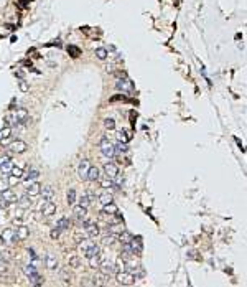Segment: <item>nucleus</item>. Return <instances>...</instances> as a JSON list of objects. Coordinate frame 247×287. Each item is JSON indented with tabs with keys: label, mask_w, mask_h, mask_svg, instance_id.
<instances>
[{
	"label": "nucleus",
	"mask_w": 247,
	"mask_h": 287,
	"mask_svg": "<svg viewBox=\"0 0 247 287\" xmlns=\"http://www.w3.org/2000/svg\"><path fill=\"white\" fill-rule=\"evenodd\" d=\"M99 147H101V154H102L106 159L115 157V147H114V144L109 142L107 135H102V139L99 140Z\"/></svg>",
	"instance_id": "nucleus-1"
},
{
	"label": "nucleus",
	"mask_w": 247,
	"mask_h": 287,
	"mask_svg": "<svg viewBox=\"0 0 247 287\" xmlns=\"http://www.w3.org/2000/svg\"><path fill=\"white\" fill-rule=\"evenodd\" d=\"M115 280H117L119 285H132V284H135L137 277L129 271H117L115 272Z\"/></svg>",
	"instance_id": "nucleus-2"
},
{
	"label": "nucleus",
	"mask_w": 247,
	"mask_h": 287,
	"mask_svg": "<svg viewBox=\"0 0 247 287\" xmlns=\"http://www.w3.org/2000/svg\"><path fill=\"white\" fill-rule=\"evenodd\" d=\"M28 149V145H27V142L25 140H20V139H17V140H13L8 145V150L12 152V154H23L25 150Z\"/></svg>",
	"instance_id": "nucleus-3"
},
{
	"label": "nucleus",
	"mask_w": 247,
	"mask_h": 287,
	"mask_svg": "<svg viewBox=\"0 0 247 287\" xmlns=\"http://www.w3.org/2000/svg\"><path fill=\"white\" fill-rule=\"evenodd\" d=\"M99 269H101L104 274H107V276H110V274L117 272L115 263H114V261H110V259H104V261H101V264H99Z\"/></svg>",
	"instance_id": "nucleus-4"
},
{
	"label": "nucleus",
	"mask_w": 247,
	"mask_h": 287,
	"mask_svg": "<svg viewBox=\"0 0 247 287\" xmlns=\"http://www.w3.org/2000/svg\"><path fill=\"white\" fill-rule=\"evenodd\" d=\"M89 167H91V162L87 159H84V160L79 162V165H77V177H79L81 180H87Z\"/></svg>",
	"instance_id": "nucleus-5"
},
{
	"label": "nucleus",
	"mask_w": 247,
	"mask_h": 287,
	"mask_svg": "<svg viewBox=\"0 0 247 287\" xmlns=\"http://www.w3.org/2000/svg\"><path fill=\"white\" fill-rule=\"evenodd\" d=\"M41 213H43V216H53V214L56 213V203H53L51 200H48V201L43 200Z\"/></svg>",
	"instance_id": "nucleus-6"
},
{
	"label": "nucleus",
	"mask_w": 247,
	"mask_h": 287,
	"mask_svg": "<svg viewBox=\"0 0 247 287\" xmlns=\"http://www.w3.org/2000/svg\"><path fill=\"white\" fill-rule=\"evenodd\" d=\"M0 238L3 239V243H18L17 234H15V228H7V230H3Z\"/></svg>",
	"instance_id": "nucleus-7"
},
{
	"label": "nucleus",
	"mask_w": 247,
	"mask_h": 287,
	"mask_svg": "<svg viewBox=\"0 0 247 287\" xmlns=\"http://www.w3.org/2000/svg\"><path fill=\"white\" fill-rule=\"evenodd\" d=\"M104 173H106V177L112 180L117 173H119V167H117L114 162H107V164H104Z\"/></svg>",
	"instance_id": "nucleus-8"
},
{
	"label": "nucleus",
	"mask_w": 247,
	"mask_h": 287,
	"mask_svg": "<svg viewBox=\"0 0 247 287\" xmlns=\"http://www.w3.org/2000/svg\"><path fill=\"white\" fill-rule=\"evenodd\" d=\"M127 244H129V247H130V252L132 254H140L142 249H144V244H142V239L140 238H132Z\"/></svg>",
	"instance_id": "nucleus-9"
},
{
	"label": "nucleus",
	"mask_w": 247,
	"mask_h": 287,
	"mask_svg": "<svg viewBox=\"0 0 247 287\" xmlns=\"http://www.w3.org/2000/svg\"><path fill=\"white\" fill-rule=\"evenodd\" d=\"M73 214H74V218H77L79 221H84L87 218V208L82 206V205H76L73 208Z\"/></svg>",
	"instance_id": "nucleus-10"
},
{
	"label": "nucleus",
	"mask_w": 247,
	"mask_h": 287,
	"mask_svg": "<svg viewBox=\"0 0 247 287\" xmlns=\"http://www.w3.org/2000/svg\"><path fill=\"white\" fill-rule=\"evenodd\" d=\"M94 200H96V195H94L92 192H91V190H89V192H84V193L81 195V197H79V205H82V206H86V208H87V206H89L91 203H92Z\"/></svg>",
	"instance_id": "nucleus-11"
},
{
	"label": "nucleus",
	"mask_w": 247,
	"mask_h": 287,
	"mask_svg": "<svg viewBox=\"0 0 247 287\" xmlns=\"http://www.w3.org/2000/svg\"><path fill=\"white\" fill-rule=\"evenodd\" d=\"M0 197H2V200H3L7 205L17 203V200H18V198H17V195H15L13 192H12L10 188H7V190H3L2 193H0Z\"/></svg>",
	"instance_id": "nucleus-12"
},
{
	"label": "nucleus",
	"mask_w": 247,
	"mask_h": 287,
	"mask_svg": "<svg viewBox=\"0 0 247 287\" xmlns=\"http://www.w3.org/2000/svg\"><path fill=\"white\" fill-rule=\"evenodd\" d=\"M13 117H15V122L17 124L27 122L28 121V111L25 109V107H20V109H17L15 112H13Z\"/></svg>",
	"instance_id": "nucleus-13"
},
{
	"label": "nucleus",
	"mask_w": 247,
	"mask_h": 287,
	"mask_svg": "<svg viewBox=\"0 0 247 287\" xmlns=\"http://www.w3.org/2000/svg\"><path fill=\"white\" fill-rule=\"evenodd\" d=\"M82 228H84V231H86V234H87V238H89V239H91V238H96V236H99V233H101L99 226H97L96 223L86 225V226H82Z\"/></svg>",
	"instance_id": "nucleus-14"
},
{
	"label": "nucleus",
	"mask_w": 247,
	"mask_h": 287,
	"mask_svg": "<svg viewBox=\"0 0 247 287\" xmlns=\"http://www.w3.org/2000/svg\"><path fill=\"white\" fill-rule=\"evenodd\" d=\"M40 190H41V185L38 183L36 180L27 183V195H30V197H36V195H40Z\"/></svg>",
	"instance_id": "nucleus-15"
},
{
	"label": "nucleus",
	"mask_w": 247,
	"mask_h": 287,
	"mask_svg": "<svg viewBox=\"0 0 247 287\" xmlns=\"http://www.w3.org/2000/svg\"><path fill=\"white\" fill-rule=\"evenodd\" d=\"M102 213H104V214H109V216H119V208H117L115 203H112V201H110V203L104 205Z\"/></svg>",
	"instance_id": "nucleus-16"
},
{
	"label": "nucleus",
	"mask_w": 247,
	"mask_h": 287,
	"mask_svg": "<svg viewBox=\"0 0 247 287\" xmlns=\"http://www.w3.org/2000/svg\"><path fill=\"white\" fill-rule=\"evenodd\" d=\"M40 195L43 197V200H45V201H48V200H53V197H55V188H53V187H50V185H46V187H41Z\"/></svg>",
	"instance_id": "nucleus-17"
},
{
	"label": "nucleus",
	"mask_w": 247,
	"mask_h": 287,
	"mask_svg": "<svg viewBox=\"0 0 247 287\" xmlns=\"http://www.w3.org/2000/svg\"><path fill=\"white\" fill-rule=\"evenodd\" d=\"M15 234H17V239H18V241H23V239H27V238L30 236V228L20 225V226H18L17 230H15Z\"/></svg>",
	"instance_id": "nucleus-18"
},
{
	"label": "nucleus",
	"mask_w": 247,
	"mask_h": 287,
	"mask_svg": "<svg viewBox=\"0 0 247 287\" xmlns=\"http://www.w3.org/2000/svg\"><path fill=\"white\" fill-rule=\"evenodd\" d=\"M130 139H132V132L129 129H122V130H119L117 132V140L119 142H130Z\"/></svg>",
	"instance_id": "nucleus-19"
},
{
	"label": "nucleus",
	"mask_w": 247,
	"mask_h": 287,
	"mask_svg": "<svg viewBox=\"0 0 247 287\" xmlns=\"http://www.w3.org/2000/svg\"><path fill=\"white\" fill-rule=\"evenodd\" d=\"M45 264L50 271H55L58 269V259L53 256V254H46V257H45Z\"/></svg>",
	"instance_id": "nucleus-20"
},
{
	"label": "nucleus",
	"mask_w": 247,
	"mask_h": 287,
	"mask_svg": "<svg viewBox=\"0 0 247 287\" xmlns=\"http://www.w3.org/2000/svg\"><path fill=\"white\" fill-rule=\"evenodd\" d=\"M10 175H12V177H15V178H18V180H22L25 177L23 165H13V167H12V170H10Z\"/></svg>",
	"instance_id": "nucleus-21"
},
{
	"label": "nucleus",
	"mask_w": 247,
	"mask_h": 287,
	"mask_svg": "<svg viewBox=\"0 0 247 287\" xmlns=\"http://www.w3.org/2000/svg\"><path fill=\"white\" fill-rule=\"evenodd\" d=\"M117 88H119L122 93H132V91H134V84L129 81V79H125V81L120 79L119 83H117Z\"/></svg>",
	"instance_id": "nucleus-22"
},
{
	"label": "nucleus",
	"mask_w": 247,
	"mask_h": 287,
	"mask_svg": "<svg viewBox=\"0 0 247 287\" xmlns=\"http://www.w3.org/2000/svg\"><path fill=\"white\" fill-rule=\"evenodd\" d=\"M107 274H104V272H101V274H96V277L92 279V285H107Z\"/></svg>",
	"instance_id": "nucleus-23"
},
{
	"label": "nucleus",
	"mask_w": 247,
	"mask_h": 287,
	"mask_svg": "<svg viewBox=\"0 0 247 287\" xmlns=\"http://www.w3.org/2000/svg\"><path fill=\"white\" fill-rule=\"evenodd\" d=\"M99 178H101V175H99V168L91 165V167H89V172H87V180H91V181H97Z\"/></svg>",
	"instance_id": "nucleus-24"
},
{
	"label": "nucleus",
	"mask_w": 247,
	"mask_h": 287,
	"mask_svg": "<svg viewBox=\"0 0 247 287\" xmlns=\"http://www.w3.org/2000/svg\"><path fill=\"white\" fill-rule=\"evenodd\" d=\"M71 226V219L69 218H66V216H63V218H60L58 219V223H56V228L60 231H64V230H68V228Z\"/></svg>",
	"instance_id": "nucleus-25"
},
{
	"label": "nucleus",
	"mask_w": 247,
	"mask_h": 287,
	"mask_svg": "<svg viewBox=\"0 0 247 287\" xmlns=\"http://www.w3.org/2000/svg\"><path fill=\"white\" fill-rule=\"evenodd\" d=\"M97 254H101V247L97 246V244H91L89 247H87V251L82 254V256H86V257H91V256H97Z\"/></svg>",
	"instance_id": "nucleus-26"
},
{
	"label": "nucleus",
	"mask_w": 247,
	"mask_h": 287,
	"mask_svg": "<svg viewBox=\"0 0 247 287\" xmlns=\"http://www.w3.org/2000/svg\"><path fill=\"white\" fill-rule=\"evenodd\" d=\"M107 231H109L110 234H115V236H119V234L124 231V225H122V223H114V225H110V226L107 228Z\"/></svg>",
	"instance_id": "nucleus-27"
},
{
	"label": "nucleus",
	"mask_w": 247,
	"mask_h": 287,
	"mask_svg": "<svg viewBox=\"0 0 247 287\" xmlns=\"http://www.w3.org/2000/svg\"><path fill=\"white\" fill-rule=\"evenodd\" d=\"M97 181H101V187H102V188H106V190H109V188H117V185H115L110 178H107V177H106V178H102V180L99 178Z\"/></svg>",
	"instance_id": "nucleus-28"
},
{
	"label": "nucleus",
	"mask_w": 247,
	"mask_h": 287,
	"mask_svg": "<svg viewBox=\"0 0 247 287\" xmlns=\"http://www.w3.org/2000/svg\"><path fill=\"white\" fill-rule=\"evenodd\" d=\"M89 259V266L92 267V269H99V264H101V254H97V256H91L87 257Z\"/></svg>",
	"instance_id": "nucleus-29"
},
{
	"label": "nucleus",
	"mask_w": 247,
	"mask_h": 287,
	"mask_svg": "<svg viewBox=\"0 0 247 287\" xmlns=\"http://www.w3.org/2000/svg\"><path fill=\"white\" fill-rule=\"evenodd\" d=\"M12 135V127L10 126H5L2 130H0V142H3L5 139H8Z\"/></svg>",
	"instance_id": "nucleus-30"
},
{
	"label": "nucleus",
	"mask_w": 247,
	"mask_h": 287,
	"mask_svg": "<svg viewBox=\"0 0 247 287\" xmlns=\"http://www.w3.org/2000/svg\"><path fill=\"white\" fill-rule=\"evenodd\" d=\"M99 201L102 205H107V203H110L112 201V193H109V192H104V193H101L99 195Z\"/></svg>",
	"instance_id": "nucleus-31"
},
{
	"label": "nucleus",
	"mask_w": 247,
	"mask_h": 287,
	"mask_svg": "<svg viewBox=\"0 0 247 287\" xmlns=\"http://www.w3.org/2000/svg\"><path fill=\"white\" fill-rule=\"evenodd\" d=\"M33 205V201H31V197L30 195H25V197L20 198V208H28Z\"/></svg>",
	"instance_id": "nucleus-32"
},
{
	"label": "nucleus",
	"mask_w": 247,
	"mask_h": 287,
	"mask_svg": "<svg viewBox=\"0 0 247 287\" xmlns=\"http://www.w3.org/2000/svg\"><path fill=\"white\" fill-rule=\"evenodd\" d=\"M114 147H115V155H117V154H125L127 149H129L125 142H119V144H117V145H114Z\"/></svg>",
	"instance_id": "nucleus-33"
},
{
	"label": "nucleus",
	"mask_w": 247,
	"mask_h": 287,
	"mask_svg": "<svg viewBox=\"0 0 247 287\" xmlns=\"http://www.w3.org/2000/svg\"><path fill=\"white\" fill-rule=\"evenodd\" d=\"M38 177H40V172H38V170H30L27 173V183H30V181H35Z\"/></svg>",
	"instance_id": "nucleus-34"
},
{
	"label": "nucleus",
	"mask_w": 247,
	"mask_h": 287,
	"mask_svg": "<svg viewBox=\"0 0 247 287\" xmlns=\"http://www.w3.org/2000/svg\"><path fill=\"white\" fill-rule=\"evenodd\" d=\"M66 198H68V205H74V201H76V190L74 188H69Z\"/></svg>",
	"instance_id": "nucleus-35"
},
{
	"label": "nucleus",
	"mask_w": 247,
	"mask_h": 287,
	"mask_svg": "<svg viewBox=\"0 0 247 287\" xmlns=\"http://www.w3.org/2000/svg\"><path fill=\"white\" fill-rule=\"evenodd\" d=\"M104 127H106L107 130H114L115 129V121L112 119V117H107V119L104 121Z\"/></svg>",
	"instance_id": "nucleus-36"
},
{
	"label": "nucleus",
	"mask_w": 247,
	"mask_h": 287,
	"mask_svg": "<svg viewBox=\"0 0 247 287\" xmlns=\"http://www.w3.org/2000/svg\"><path fill=\"white\" fill-rule=\"evenodd\" d=\"M96 56L99 58V60H106V58L109 56V53H107L106 48H97L96 50Z\"/></svg>",
	"instance_id": "nucleus-37"
},
{
	"label": "nucleus",
	"mask_w": 247,
	"mask_h": 287,
	"mask_svg": "<svg viewBox=\"0 0 247 287\" xmlns=\"http://www.w3.org/2000/svg\"><path fill=\"white\" fill-rule=\"evenodd\" d=\"M23 272H25V274H27V276L30 277V276H33V274H36L38 271H36V267H35V266L28 264V266H25V267H23Z\"/></svg>",
	"instance_id": "nucleus-38"
},
{
	"label": "nucleus",
	"mask_w": 247,
	"mask_h": 287,
	"mask_svg": "<svg viewBox=\"0 0 247 287\" xmlns=\"http://www.w3.org/2000/svg\"><path fill=\"white\" fill-rule=\"evenodd\" d=\"M68 53L73 56V58H77V56H81V50L76 48V46H69L68 48Z\"/></svg>",
	"instance_id": "nucleus-39"
},
{
	"label": "nucleus",
	"mask_w": 247,
	"mask_h": 287,
	"mask_svg": "<svg viewBox=\"0 0 247 287\" xmlns=\"http://www.w3.org/2000/svg\"><path fill=\"white\" fill-rule=\"evenodd\" d=\"M91 244H92V243H91V241H89V238H87V239H84V241H82V243L79 244V251H81V252L84 254V252H86V251H87V247H89Z\"/></svg>",
	"instance_id": "nucleus-40"
},
{
	"label": "nucleus",
	"mask_w": 247,
	"mask_h": 287,
	"mask_svg": "<svg viewBox=\"0 0 247 287\" xmlns=\"http://www.w3.org/2000/svg\"><path fill=\"white\" fill-rule=\"evenodd\" d=\"M12 167H13V162L10 160V162H7V164H5V165H2V167H0V170H2L3 173H10Z\"/></svg>",
	"instance_id": "nucleus-41"
},
{
	"label": "nucleus",
	"mask_w": 247,
	"mask_h": 287,
	"mask_svg": "<svg viewBox=\"0 0 247 287\" xmlns=\"http://www.w3.org/2000/svg\"><path fill=\"white\" fill-rule=\"evenodd\" d=\"M115 239H117L115 234H110V236H104V238H102L104 244H114V241H115Z\"/></svg>",
	"instance_id": "nucleus-42"
},
{
	"label": "nucleus",
	"mask_w": 247,
	"mask_h": 287,
	"mask_svg": "<svg viewBox=\"0 0 247 287\" xmlns=\"http://www.w3.org/2000/svg\"><path fill=\"white\" fill-rule=\"evenodd\" d=\"M79 264H81V261H79V257H77V256L69 257V266L71 267H79Z\"/></svg>",
	"instance_id": "nucleus-43"
},
{
	"label": "nucleus",
	"mask_w": 247,
	"mask_h": 287,
	"mask_svg": "<svg viewBox=\"0 0 247 287\" xmlns=\"http://www.w3.org/2000/svg\"><path fill=\"white\" fill-rule=\"evenodd\" d=\"M117 101H127V97L124 94H115V96H112L109 99V102H117Z\"/></svg>",
	"instance_id": "nucleus-44"
},
{
	"label": "nucleus",
	"mask_w": 247,
	"mask_h": 287,
	"mask_svg": "<svg viewBox=\"0 0 247 287\" xmlns=\"http://www.w3.org/2000/svg\"><path fill=\"white\" fill-rule=\"evenodd\" d=\"M10 160H12V159L8 157V155H0V167L5 165V164H7V162H10Z\"/></svg>",
	"instance_id": "nucleus-45"
},
{
	"label": "nucleus",
	"mask_w": 247,
	"mask_h": 287,
	"mask_svg": "<svg viewBox=\"0 0 247 287\" xmlns=\"http://www.w3.org/2000/svg\"><path fill=\"white\" fill-rule=\"evenodd\" d=\"M7 188H8V181H5V180L0 178V193H2L3 190H7Z\"/></svg>",
	"instance_id": "nucleus-46"
},
{
	"label": "nucleus",
	"mask_w": 247,
	"mask_h": 287,
	"mask_svg": "<svg viewBox=\"0 0 247 287\" xmlns=\"http://www.w3.org/2000/svg\"><path fill=\"white\" fill-rule=\"evenodd\" d=\"M20 89L23 91V93H27V91H28L30 88H28V84L25 83V81H20Z\"/></svg>",
	"instance_id": "nucleus-47"
},
{
	"label": "nucleus",
	"mask_w": 247,
	"mask_h": 287,
	"mask_svg": "<svg viewBox=\"0 0 247 287\" xmlns=\"http://www.w3.org/2000/svg\"><path fill=\"white\" fill-rule=\"evenodd\" d=\"M60 233H61V231H60V230H58V228H55V230H53V231H51V238H53V239H56L58 236H60Z\"/></svg>",
	"instance_id": "nucleus-48"
},
{
	"label": "nucleus",
	"mask_w": 247,
	"mask_h": 287,
	"mask_svg": "<svg viewBox=\"0 0 247 287\" xmlns=\"http://www.w3.org/2000/svg\"><path fill=\"white\" fill-rule=\"evenodd\" d=\"M17 181H20V180H18V178H15V177H10V178H8V185H15Z\"/></svg>",
	"instance_id": "nucleus-49"
}]
</instances>
